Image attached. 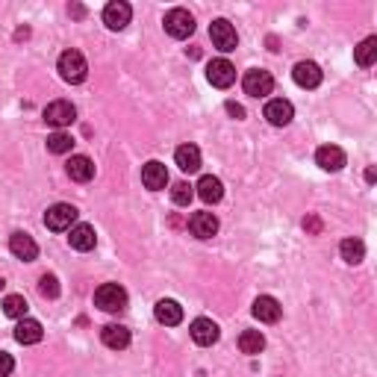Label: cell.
Returning a JSON list of instances; mask_svg holds the SVG:
<instances>
[{
	"instance_id": "cell-21",
	"label": "cell",
	"mask_w": 377,
	"mask_h": 377,
	"mask_svg": "<svg viewBox=\"0 0 377 377\" xmlns=\"http://www.w3.org/2000/svg\"><path fill=\"white\" fill-rule=\"evenodd\" d=\"M280 304L274 300L271 295H259L257 300H254V316L259 319V321H266V324H274V321H280Z\"/></svg>"
},
{
	"instance_id": "cell-8",
	"label": "cell",
	"mask_w": 377,
	"mask_h": 377,
	"mask_svg": "<svg viewBox=\"0 0 377 377\" xmlns=\"http://www.w3.org/2000/svg\"><path fill=\"white\" fill-rule=\"evenodd\" d=\"M207 80L216 86V89H230V86L236 83L233 62H227V59H212L209 65H207Z\"/></svg>"
},
{
	"instance_id": "cell-18",
	"label": "cell",
	"mask_w": 377,
	"mask_h": 377,
	"mask_svg": "<svg viewBox=\"0 0 377 377\" xmlns=\"http://www.w3.org/2000/svg\"><path fill=\"white\" fill-rule=\"evenodd\" d=\"M68 242H71L74 250H92L97 245V233H95L92 224H74Z\"/></svg>"
},
{
	"instance_id": "cell-31",
	"label": "cell",
	"mask_w": 377,
	"mask_h": 377,
	"mask_svg": "<svg viewBox=\"0 0 377 377\" xmlns=\"http://www.w3.org/2000/svg\"><path fill=\"white\" fill-rule=\"evenodd\" d=\"M39 292L45 298H56L59 295V280L54 278V274H42L39 278Z\"/></svg>"
},
{
	"instance_id": "cell-1",
	"label": "cell",
	"mask_w": 377,
	"mask_h": 377,
	"mask_svg": "<svg viewBox=\"0 0 377 377\" xmlns=\"http://www.w3.org/2000/svg\"><path fill=\"white\" fill-rule=\"evenodd\" d=\"M86 74H89V62L80 50H65L59 56V77L65 83H83Z\"/></svg>"
},
{
	"instance_id": "cell-27",
	"label": "cell",
	"mask_w": 377,
	"mask_h": 377,
	"mask_svg": "<svg viewBox=\"0 0 377 377\" xmlns=\"http://www.w3.org/2000/svg\"><path fill=\"white\" fill-rule=\"evenodd\" d=\"M239 348H242V354H259L262 348H266V336H262L259 330H245L242 336H239Z\"/></svg>"
},
{
	"instance_id": "cell-32",
	"label": "cell",
	"mask_w": 377,
	"mask_h": 377,
	"mask_svg": "<svg viewBox=\"0 0 377 377\" xmlns=\"http://www.w3.org/2000/svg\"><path fill=\"white\" fill-rule=\"evenodd\" d=\"M12 369H15V360H12L6 351H0V377H6L12 374Z\"/></svg>"
},
{
	"instance_id": "cell-16",
	"label": "cell",
	"mask_w": 377,
	"mask_h": 377,
	"mask_svg": "<svg viewBox=\"0 0 377 377\" xmlns=\"http://www.w3.org/2000/svg\"><path fill=\"white\" fill-rule=\"evenodd\" d=\"M218 336H221V330H218V324L212 321V319H195L192 321V339H195L198 345L209 348V345L218 342Z\"/></svg>"
},
{
	"instance_id": "cell-12",
	"label": "cell",
	"mask_w": 377,
	"mask_h": 377,
	"mask_svg": "<svg viewBox=\"0 0 377 377\" xmlns=\"http://www.w3.org/2000/svg\"><path fill=\"white\" fill-rule=\"evenodd\" d=\"M316 162H319V168H324V171H342L348 157H345V150L339 145H324V147L316 150Z\"/></svg>"
},
{
	"instance_id": "cell-2",
	"label": "cell",
	"mask_w": 377,
	"mask_h": 377,
	"mask_svg": "<svg viewBox=\"0 0 377 377\" xmlns=\"http://www.w3.org/2000/svg\"><path fill=\"white\" fill-rule=\"evenodd\" d=\"M95 304L104 312H121V310H127V292L118 283H104L95 292Z\"/></svg>"
},
{
	"instance_id": "cell-33",
	"label": "cell",
	"mask_w": 377,
	"mask_h": 377,
	"mask_svg": "<svg viewBox=\"0 0 377 377\" xmlns=\"http://www.w3.org/2000/svg\"><path fill=\"white\" fill-rule=\"evenodd\" d=\"M227 112H230V115H233L236 121H242V118H245V109L239 106V104H233V100H227Z\"/></svg>"
},
{
	"instance_id": "cell-30",
	"label": "cell",
	"mask_w": 377,
	"mask_h": 377,
	"mask_svg": "<svg viewBox=\"0 0 377 377\" xmlns=\"http://www.w3.org/2000/svg\"><path fill=\"white\" fill-rule=\"evenodd\" d=\"M192 198H195V186H188V183H177L171 188V200L177 207H188L192 204Z\"/></svg>"
},
{
	"instance_id": "cell-9",
	"label": "cell",
	"mask_w": 377,
	"mask_h": 377,
	"mask_svg": "<svg viewBox=\"0 0 377 377\" xmlns=\"http://www.w3.org/2000/svg\"><path fill=\"white\" fill-rule=\"evenodd\" d=\"M130 18H133V6L127 3V0H112V3H106V9H104V24L115 33L127 27Z\"/></svg>"
},
{
	"instance_id": "cell-29",
	"label": "cell",
	"mask_w": 377,
	"mask_h": 377,
	"mask_svg": "<svg viewBox=\"0 0 377 377\" xmlns=\"http://www.w3.org/2000/svg\"><path fill=\"white\" fill-rule=\"evenodd\" d=\"M71 147H74V139L68 133L56 130L54 136H47V150H50V154H68Z\"/></svg>"
},
{
	"instance_id": "cell-25",
	"label": "cell",
	"mask_w": 377,
	"mask_h": 377,
	"mask_svg": "<svg viewBox=\"0 0 377 377\" xmlns=\"http://www.w3.org/2000/svg\"><path fill=\"white\" fill-rule=\"evenodd\" d=\"M354 59H357L360 68H371L377 62V35H369L366 42H360L354 47Z\"/></svg>"
},
{
	"instance_id": "cell-24",
	"label": "cell",
	"mask_w": 377,
	"mask_h": 377,
	"mask_svg": "<svg viewBox=\"0 0 377 377\" xmlns=\"http://www.w3.org/2000/svg\"><path fill=\"white\" fill-rule=\"evenodd\" d=\"M174 159H177L180 171H186V174H195L200 168V150L195 145H180L174 150Z\"/></svg>"
},
{
	"instance_id": "cell-22",
	"label": "cell",
	"mask_w": 377,
	"mask_h": 377,
	"mask_svg": "<svg viewBox=\"0 0 377 377\" xmlns=\"http://www.w3.org/2000/svg\"><path fill=\"white\" fill-rule=\"evenodd\" d=\"M65 171H68V177H71V180L89 183V180L95 177V162H92L89 157H71V159H68V166H65Z\"/></svg>"
},
{
	"instance_id": "cell-6",
	"label": "cell",
	"mask_w": 377,
	"mask_h": 377,
	"mask_svg": "<svg viewBox=\"0 0 377 377\" xmlns=\"http://www.w3.org/2000/svg\"><path fill=\"white\" fill-rule=\"evenodd\" d=\"M45 121L56 130L71 127V124L77 121V109H74L71 100H54V104H47V109H45Z\"/></svg>"
},
{
	"instance_id": "cell-19",
	"label": "cell",
	"mask_w": 377,
	"mask_h": 377,
	"mask_svg": "<svg viewBox=\"0 0 377 377\" xmlns=\"http://www.w3.org/2000/svg\"><path fill=\"white\" fill-rule=\"evenodd\" d=\"M195 188H198V198L204 200V204H218V200L224 198V186H221L218 177H212V174H204Z\"/></svg>"
},
{
	"instance_id": "cell-11",
	"label": "cell",
	"mask_w": 377,
	"mask_h": 377,
	"mask_svg": "<svg viewBox=\"0 0 377 377\" xmlns=\"http://www.w3.org/2000/svg\"><path fill=\"white\" fill-rule=\"evenodd\" d=\"M292 118H295V109L289 100L274 97L266 104V121L271 124V127H286V124H292Z\"/></svg>"
},
{
	"instance_id": "cell-28",
	"label": "cell",
	"mask_w": 377,
	"mask_h": 377,
	"mask_svg": "<svg viewBox=\"0 0 377 377\" xmlns=\"http://www.w3.org/2000/svg\"><path fill=\"white\" fill-rule=\"evenodd\" d=\"M3 312L9 319H27V300H24V295H9L3 300Z\"/></svg>"
},
{
	"instance_id": "cell-35",
	"label": "cell",
	"mask_w": 377,
	"mask_h": 377,
	"mask_svg": "<svg viewBox=\"0 0 377 377\" xmlns=\"http://www.w3.org/2000/svg\"><path fill=\"white\" fill-rule=\"evenodd\" d=\"M3 286H6V283H3V278H0V289H3Z\"/></svg>"
},
{
	"instance_id": "cell-26",
	"label": "cell",
	"mask_w": 377,
	"mask_h": 377,
	"mask_svg": "<svg viewBox=\"0 0 377 377\" xmlns=\"http://www.w3.org/2000/svg\"><path fill=\"white\" fill-rule=\"evenodd\" d=\"M339 254H342L348 266H360V262L366 259V245H362L360 239H345V242L339 245Z\"/></svg>"
},
{
	"instance_id": "cell-4",
	"label": "cell",
	"mask_w": 377,
	"mask_h": 377,
	"mask_svg": "<svg viewBox=\"0 0 377 377\" xmlns=\"http://www.w3.org/2000/svg\"><path fill=\"white\" fill-rule=\"evenodd\" d=\"M209 39H212V45L221 50V54H230V50L239 47L236 27H233L230 21H224V18H218V21H212V24H209Z\"/></svg>"
},
{
	"instance_id": "cell-7",
	"label": "cell",
	"mask_w": 377,
	"mask_h": 377,
	"mask_svg": "<svg viewBox=\"0 0 377 377\" xmlns=\"http://www.w3.org/2000/svg\"><path fill=\"white\" fill-rule=\"evenodd\" d=\"M74 221H77V209H74L71 204H54L47 212H45V224H47V230H71L74 227Z\"/></svg>"
},
{
	"instance_id": "cell-14",
	"label": "cell",
	"mask_w": 377,
	"mask_h": 377,
	"mask_svg": "<svg viewBox=\"0 0 377 377\" xmlns=\"http://www.w3.org/2000/svg\"><path fill=\"white\" fill-rule=\"evenodd\" d=\"M292 77H295V83L300 86V89H316V86L321 83V68L316 65V62L304 59V62H298V65L292 68Z\"/></svg>"
},
{
	"instance_id": "cell-20",
	"label": "cell",
	"mask_w": 377,
	"mask_h": 377,
	"mask_svg": "<svg viewBox=\"0 0 377 377\" xmlns=\"http://www.w3.org/2000/svg\"><path fill=\"white\" fill-rule=\"evenodd\" d=\"M100 339H104V345L112 348V351H124L130 345V330L124 328V324H106L104 330H100Z\"/></svg>"
},
{
	"instance_id": "cell-10",
	"label": "cell",
	"mask_w": 377,
	"mask_h": 377,
	"mask_svg": "<svg viewBox=\"0 0 377 377\" xmlns=\"http://www.w3.org/2000/svg\"><path fill=\"white\" fill-rule=\"evenodd\" d=\"M9 250L24 262H33L35 257H39V245H35V239L30 233H21V230H15L9 236Z\"/></svg>"
},
{
	"instance_id": "cell-3",
	"label": "cell",
	"mask_w": 377,
	"mask_h": 377,
	"mask_svg": "<svg viewBox=\"0 0 377 377\" xmlns=\"http://www.w3.org/2000/svg\"><path fill=\"white\" fill-rule=\"evenodd\" d=\"M166 33L174 35V39H188V35L195 33V18H192V12L188 9H171L168 15H166Z\"/></svg>"
},
{
	"instance_id": "cell-23",
	"label": "cell",
	"mask_w": 377,
	"mask_h": 377,
	"mask_svg": "<svg viewBox=\"0 0 377 377\" xmlns=\"http://www.w3.org/2000/svg\"><path fill=\"white\" fill-rule=\"evenodd\" d=\"M42 336H45V330L35 319H21L15 324V339L21 345H35V342H42Z\"/></svg>"
},
{
	"instance_id": "cell-34",
	"label": "cell",
	"mask_w": 377,
	"mask_h": 377,
	"mask_svg": "<svg viewBox=\"0 0 377 377\" xmlns=\"http://www.w3.org/2000/svg\"><path fill=\"white\" fill-rule=\"evenodd\" d=\"M304 227H310L312 233H319V230H321V221H319V218H310V221H304Z\"/></svg>"
},
{
	"instance_id": "cell-17",
	"label": "cell",
	"mask_w": 377,
	"mask_h": 377,
	"mask_svg": "<svg viewBox=\"0 0 377 377\" xmlns=\"http://www.w3.org/2000/svg\"><path fill=\"white\" fill-rule=\"evenodd\" d=\"M188 230L198 239H212L218 233V218L212 216V212H195V216L188 218Z\"/></svg>"
},
{
	"instance_id": "cell-15",
	"label": "cell",
	"mask_w": 377,
	"mask_h": 377,
	"mask_svg": "<svg viewBox=\"0 0 377 377\" xmlns=\"http://www.w3.org/2000/svg\"><path fill=\"white\" fill-rule=\"evenodd\" d=\"M154 316H157L159 324H166V328H177V324L183 321V307L177 304V300H171V298H162L154 307Z\"/></svg>"
},
{
	"instance_id": "cell-13",
	"label": "cell",
	"mask_w": 377,
	"mask_h": 377,
	"mask_svg": "<svg viewBox=\"0 0 377 377\" xmlns=\"http://www.w3.org/2000/svg\"><path fill=\"white\" fill-rule=\"evenodd\" d=\"M142 183L150 188V192H159V188L168 186V168L162 166V162H157V159L145 162L142 166Z\"/></svg>"
},
{
	"instance_id": "cell-5",
	"label": "cell",
	"mask_w": 377,
	"mask_h": 377,
	"mask_svg": "<svg viewBox=\"0 0 377 377\" xmlns=\"http://www.w3.org/2000/svg\"><path fill=\"white\" fill-rule=\"evenodd\" d=\"M242 86H245V95H250V97H266V95L274 92V77L266 68H250L245 74Z\"/></svg>"
}]
</instances>
